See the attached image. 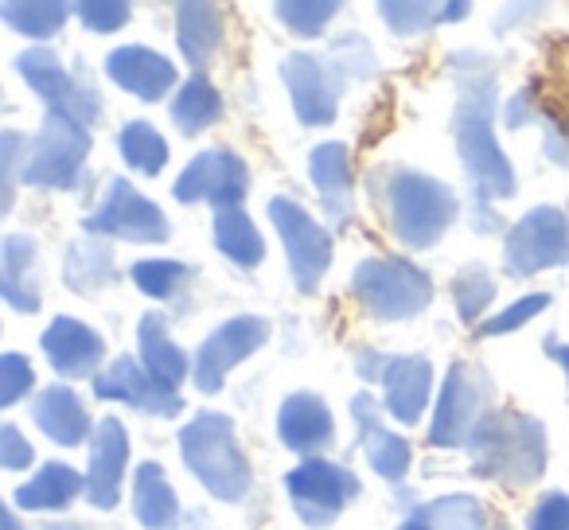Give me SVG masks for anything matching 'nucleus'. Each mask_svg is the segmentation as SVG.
Segmentation results:
<instances>
[{
    "label": "nucleus",
    "mask_w": 569,
    "mask_h": 530,
    "mask_svg": "<svg viewBox=\"0 0 569 530\" xmlns=\"http://www.w3.org/2000/svg\"><path fill=\"white\" fill-rule=\"evenodd\" d=\"M351 413H356V421H359V437H363L367 460H371L375 472H379L382 480H402L406 468H410V444H406V437L390 433V429L382 426L379 410H375V402L367 394H359L356 402H351Z\"/></svg>",
    "instance_id": "obj_22"
},
{
    "label": "nucleus",
    "mask_w": 569,
    "mask_h": 530,
    "mask_svg": "<svg viewBox=\"0 0 569 530\" xmlns=\"http://www.w3.org/2000/svg\"><path fill=\"white\" fill-rule=\"evenodd\" d=\"M284 488L293 499L297 514H301L309 527H328L336 522V514L359 496V480L348 468L332 464V460H305L301 468L284 476Z\"/></svg>",
    "instance_id": "obj_10"
},
{
    "label": "nucleus",
    "mask_w": 569,
    "mask_h": 530,
    "mask_svg": "<svg viewBox=\"0 0 569 530\" xmlns=\"http://www.w3.org/2000/svg\"><path fill=\"white\" fill-rule=\"evenodd\" d=\"M0 527H4V530H20L17 519H12V511H0Z\"/></svg>",
    "instance_id": "obj_50"
},
{
    "label": "nucleus",
    "mask_w": 569,
    "mask_h": 530,
    "mask_svg": "<svg viewBox=\"0 0 569 530\" xmlns=\"http://www.w3.org/2000/svg\"><path fill=\"white\" fill-rule=\"evenodd\" d=\"M126 460H129L126 426H121L118 418H102L94 426V441H90V472H87V499L98 507V511L118 507Z\"/></svg>",
    "instance_id": "obj_17"
},
{
    "label": "nucleus",
    "mask_w": 569,
    "mask_h": 530,
    "mask_svg": "<svg viewBox=\"0 0 569 530\" xmlns=\"http://www.w3.org/2000/svg\"><path fill=\"white\" fill-rule=\"evenodd\" d=\"M569 261V219L558 207H535L511 227L503 246V266L511 278L553 270Z\"/></svg>",
    "instance_id": "obj_7"
},
{
    "label": "nucleus",
    "mask_w": 569,
    "mask_h": 530,
    "mask_svg": "<svg viewBox=\"0 0 569 530\" xmlns=\"http://www.w3.org/2000/svg\"><path fill=\"white\" fill-rule=\"evenodd\" d=\"M106 71L118 87H126L129 94L144 98V102H157L172 90L176 82V67L172 59H164L160 51H149L141 43H129V48L110 51L106 59Z\"/></svg>",
    "instance_id": "obj_19"
},
{
    "label": "nucleus",
    "mask_w": 569,
    "mask_h": 530,
    "mask_svg": "<svg viewBox=\"0 0 569 530\" xmlns=\"http://www.w3.org/2000/svg\"><path fill=\"white\" fill-rule=\"evenodd\" d=\"M17 71L24 74L28 87H32L36 94L51 106V110L71 113V118L82 121V126L98 121V110H102V98H98V90L94 87H79V82L71 79V71L59 63V56L51 48H28L24 56L17 59Z\"/></svg>",
    "instance_id": "obj_13"
},
{
    "label": "nucleus",
    "mask_w": 569,
    "mask_h": 530,
    "mask_svg": "<svg viewBox=\"0 0 569 530\" xmlns=\"http://www.w3.org/2000/svg\"><path fill=\"white\" fill-rule=\"evenodd\" d=\"M480 406H483V379L476 367L452 363L437 394V413L429 426V444L437 449H457L468 444L472 429L480 426Z\"/></svg>",
    "instance_id": "obj_12"
},
{
    "label": "nucleus",
    "mask_w": 569,
    "mask_h": 530,
    "mask_svg": "<svg viewBox=\"0 0 569 530\" xmlns=\"http://www.w3.org/2000/svg\"><path fill=\"white\" fill-rule=\"evenodd\" d=\"M32 418H36V426H40L56 444H63V449L82 444L90 433L87 406L79 402V394H74L71 387H48L43 390V394L32 402Z\"/></svg>",
    "instance_id": "obj_24"
},
{
    "label": "nucleus",
    "mask_w": 569,
    "mask_h": 530,
    "mask_svg": "<svg viewBox=\"0 0 569 530\" xmlns=\"http://www.w3.org/2000/svg\"><path fill=\"white\" fill-rule=\"evenodd\" d=\"M0 293L17 312L40 309V289H36V242L24 234H9L0 246Z\"/></svg>",
    "instance_id": "obj_25"
},
{
    "label": "nucleus",
    "mask_w": 569,
    "mask_h": 530,
    "mask_svg": "<svg viewBox=\"0 0 569 530\" xmlns=\"http://www.w3.org/2000/svg\"><path fill=\"white\" fill-rule=\"evenodd\" d=\"M82 488L87 483L71 464H43L32 480L17 488V507H24V511H63L79 499Z\"/></svg>",
    "instance_id": "obj_28"
},
{
    "label": "nucleus",
    "mask_w": 569,
    "mask_h": 530,
    "mask_svg": "<svg viewBox=\"0 0 569 530\" xmlns=\"http://www.w3.org/2000/svg\"><path fill=\"white\" fill-rule=\"evenodd\" d=\"M17 157H20V133L0 137V176H4V196H0V211L12 207V191H17Z\"/></svg>",
    "instance_id": "obj_45"
},
{
    "label": "nucleus",
    "mask_w": 569,
    "mask_h": 530,
    "mask_svg": "<svg viewBox=\"0 0 569 530\" xmlns=\"http://www.w3.org/2000/svg\"><path fill=\"white\" fill-rule=\"evenodd\" d=\"M527 530H569V496L550 491V496L538 499V507L530 511Z\"/></svg>",
    "instance_id": "obj_44"
},
{
    "label": "nucleus",
    "mask_w": 569,
    "mask_h": 530,
    "mask_svg": "<svg viewBox=\"0 0 569 530\" xmlns=\"http://www.w3.org/2000/svg\"><path fill=\"white\" fill-rule=\"evenodd\" d=\"M281 79L293 98V110L301 126H332L336 106H340V90L328 67L312 56H289L281 63Z\"/></svg>",
    "instance_id": "obj_16"
},
{
    "label": "nucleus",
    "mask_w": 569,
    "mask_h": 530,
    "mask_svg": "<svg viewBox=\"0 0 569 530\" xmlns=\"http://www.w3.org/2000/svg\"><path fill=\"white\" fill-rule=\"evenodd\" d=\"M118 149H121V157H126V164L137 168V172H144V176H157L160 168L168 164L164 137H160L152 126H144V121H129V126L121 129Z\"/></svg>",
    "instance_id": "obj_34"
},
{
    "label": "nucleus",
    "mask_w": 569,
    "mask_h": 530,
    "mask_svg": "<svg viewBox=\"0 0 569 530\" xmlns=\"http://www.w3.org/2000/svg\"><path fill=\"white\" fill-rule=\"evenodd\" d=\"M546 304H550V293H530V297H519V301L511 304V309H503L499 317H491L488 324H483L480 336H507L515 332V328H522L530 317H538V312H546Z\"/></svg>",
    "instance_id": "obj_41"
},
{
    "label": "nucleus",
    "mask_w": 569,
    "mask_h": 530,
    "mask_svg": "<svg viewBox=\"0 0 569 530\" xmlns=\"http://www.w3.org/2000/svg\"><path fill=\"white\" fill-rule=\"evenodd\" d=\"M67 4H56V0H4L0 4V20L20 36H32V40H48L63 28L67 20Z\"/></svg>",
    "instance_id": "obj_33"
},
{
    "label": "nucleus",
    "mask_w": 569,
    "mask_h": 530,
    "mask_svg": "<svg viewBox=\"0 0 569 530\" xmlns=\"http://www.w3.org/2000/svg\"><path fill=\"white\" fill-rule=\"evenodd\" d=\"M277 433L293 452L317 460V452L332 441V413L317 394H289L277 413Z\"/></svg>",
    "instance_id": "obj_20"
},
{
    "label": "nucleus",
    "mask_w": 569,
    "mask_h": 530,
    "mask_svg": "<svg viewBox=\"0 0 569 530\" xmlns=\"http://www.w3.org/2000/svg\"><path fill=\"white\" fill-rule=\"evenodd\" d=\"M63 278L74 293H98L106 289L118 270H113V250L98 238H82L67 250V266H63Z\"/></svg>",
    "instance_id": "obj_30"
},
{
    "label": "nucleus",
    "mask_w": 569,
    "mask_h": 530,
    "mask_svg": "<svg viewBox=\"0 0 569 530\" xmlns=\"http://www.w3.org/2000/svg\"><path fill=\"white\" fill-rule=\"evenodd\" d=\"M277 20H281L289 32L297 36H320L328 28V20L340 12V4H332V0H281L277 4Z\"/></svg>",
    "instance_id": "obj_37"
},
{
    "label": "nucleus",
    "mask_w": 569,
    "mask_h": 530,
    "mask_svg": "<svg viewBox=\"0 0 569 530\" xmlns=\"http://www.w3.org/2000/svg\"><path fill=\"white\" fill-rule=\"evenodd\" d=\"M457 199L441 180L421 172H395L387 180V219L390 230L410 250H429L449 230Z\"/></svg>",
    "instance_id": "obj_4"
},
{
    "label": "nucleus",
    "mask_w": 569,
    "mask_h": 530,
    "mask_svg": "<svg viewBox=\"0 0 569 530\" xmlns=\"http://www.w3.org/2000/svg\"><path fill=\"white\" fill-rule=\"evenodd\" d=\"M87 152H90L87 126L74 121L71 113L51 110L48 118H43L40 133H36L32 152H28L20 176H24V183H32V188H74Z\"/></svg>",
    "instance_id": "obj_6"
},
{
    "label": "nucleus",
    "mask_w": 569,
    "mask_h": 530,
    "mask_svg": "<svg viewBox=\"0 0 569 530\" xmlns=\"http://www.w3.org/2000/svg\"><path fill=\"white\" fill-rule=\"evenodd\" d=\"M398 530H429V522L421 519V514H413V519H406V522H402V527H398Z\"/></svg>",
    "instance_id": "obj_49"
},
{
    "label": "nucleus",
    "mask_w": 569,
    "mask_h": 530,
    "mask_svg": "<svg viewBox=\"0 0 569 530\" xmlns=\"http://www.w3.org/2000/svg\"><path fill=\"white\" fill-rule=\"evenodd\" d=\"M74 12H79L82 24H87L90 32H102V36L118 32V28L129 24V17H133V9L121 4V0H79Z\"/></svg>",
    "instance_id": "obj_40"
},
{
    "label": "nucleus",
    "mask_w": 569,
    "mask_h": 530,
    "mask_svg": "<svg viewBox=\"0 0 569 530\" xmlns=\"http://www.w3.org/2000/svg\"><path fill=\"white\" fill-rule=\"evenodd\" d=\"M214 246H219L234 266H246V270L266 258V242H261L258 227H253L242 207L214 211Z\"/></svg>",
    "instance_id": "obj_31"
},
{
    "label": "nucleus",
    "mask_w": 569,
    "mask_h": 530,
    "mask_svg": "<svg viewBox=\"0 0 569 530\" xmlns=\"http://www.w3.org/2000/svg\"><path fill=\"white\" fill-rule=\"evenodd\" d=\"M32 457H36L32 444H28L24 437H20V429H17V426H4V429H0V464L17 472V468H28V464H32Z\"/></svg>",
    "instance_id": "obj_46"
},
{
    "label": "nucleus",
    "mask_w": 569,
    "mask_h": 530,
    "mask_svg": "<svg viewBox=\"0 0 569 530\" xmlns=\"http://www.w3.org/2000/svg\"><path fill=\"white\" fill-rule=\"evenodd\" d=\"M269 219H273L277 234L284 242V253H289V270H293L297 289L301 293H317L328 261H332V238H328V230L305 207H297L293 199H281V196L269 203Z\"/></svg>",
    "instance_id": "obj_8"
},
{
    "label": "nucleus",
    "mask_w": 569,
    "mask_h": 530,
    "mask_svg": "<svg viewBox=\"0 0 569 530\" xmlns=\"http://www.w3.org/2000/svg\"><path fill=\"white\" fill-rule=\"evenodd\" d=\"M219 118H222L219 90H214L203 74H191V79L180 87V94H176V102H172L176 129H180L183 137H196V133H203L207 126H214Z\"/></svg>",
    "instance_id": "obj_32"
},
{
    "label": "nucleus",
    "mask_w": 569,
    "mask_h": 530,
    "mask_svg": "<svg viewBox=\"0 0 569 530\" xmlns=\"http://www.w3.org/2000/svg\"><path fill=\"white\" fill-rule=\"evenodd\" d=\"M98 398H113V402H126L141 413H157V418H176L180 413V394H176L168 382H160L149 367H141L137 359L121 356L106 367L94 379Z\"/></svg>",
    "instance_id": "obj_15"
},
{
    "label": "nucleus",
    "mask_w": 569,
    "mask_h": 530,
    "mask_svg": "<svg viewBox=\"0 0 569 530\" xmlns=\"http://www.w3.org/2000/svg\"><path fill=\"white\" fill-rule=\"evenodd\" d=\"M351 289L375 320H410L433 301V281L406 258H367L351 278Z\"/></svg>",
    "instance_id": "obj_5"
},
{
    "label": "nucleus",
    "mask_w": 569,
    "mask_h": 530,
    "mask_svg": "<svg viewBox=\"0 0 569 530\" xmlns=\"http://www.w3.org/2000/svg\"><path fill=\"white\" fill-rule=\"evenodd\" d=\"M176 199L180 203H199V199H211L219 211L227 207H238L250 191V176H246V164L234 157V152H199L188 168L176 180Z\"/></svg>",
    "instance_id": "obj_14"
},
{
    "label": "nucleus",
    "mask_w": 569,
    "mask_h": 530,
    "mask_svg": "<svg viewBox=\"0 0 569 530\" xmlns=\"http://www.w3.org/2000/svg\"><path fill=\"white\" fill-rule=\"evenodd\" d=\"M468 457H472L476 472L488 480H499L507 488H527L546 468L542 421L519 410L483 413L480 426L468 437Z\"/></svg>",
    "instance_id": "obj_2"
},
{
    "label": "nucleus",
    "mask_w": 569,
    "mask_h": 530,
    "mask_svg": "<svg viewBox=\"0 0 569 530\" xmlns=\"http://www.w3.org/2000/svg\"><path fill=\"white\" fill-rule=\"evenodd\" d=\"M82 227L94 238L110 234V238H129V242H164L172 234L164 211L152 199H144L129 180H113L106 199L98 203V211L87 214Z\"/></svg>",
    "instance_id": "obj_9"
},
{
    "label": "nucleus",
    "mask_w": 569,
    "mask_h": 530,
    "mask_svg": "<svg viewBox=\"0 0 569 530\" xmlns=\"http://www.w3.org/2000/svg\"><path fill=\"white\" fill-rule=\"evenodd\" d=\"M188 278H191V270L180 266V261H137L133 266V281L141 286V293L157 297V301L176 297Z\"/></svg>",
    "instance_id": "obj_38"
},
{
    "label": "nucleus",
    "mask_w": 569,
    "mask_h": 530,
    "mask_svg": "<svg viewBox=\"0 0 569 530\" xmlns=\"http://www.w3.org/2000/svg\"><path fill=\"white\" fill-rule=\"evenodd\" d=\"M32 382L36 374L24 363V356H0V406L20 402V394H28Z\"/></svg>",
    "instance_id": "obj_42"
},
{
    "label": "nucleus",
    "mask_w": 569,
    "mask_h": 530,
    "mask_svg": "<svg viewBox=\"0 0 569 530\" xmlns=\"http://www.w3.org/2000/svg\"><path fill=\"white\" fill-rule=\"evenodd\" d=\"M418 514L429 522V530H483L488 527V511H483L480 499H472V496L433 499V503L421 507Z\"/></svg>",
    "instance_id": "obj_35"
},
{
    "label": "nucleus",
    "mask_w": 569,
    "mask_h": 530,
    "mask_svg": "<svg viewBox=\"0 0 569 530\" xmlns=\"http://www.w3.org/2000/svg\"><path fill=\"white\" fill-rule=\"evenodd\" d=\"M309 172L317 183L320 199H325L328 214H332L336 227H348L351 222V157L343 141H325L312 149L309 157Z\"/></svg>",
    "instance_id": "obj_21"
},
{
    "label": "nucleus",
    "mask_w": 569,
    "mask_h": 530,
    "mask_svg": "<svg viewBox=\"0 0 569 530\" xmlns=\"http://www.w3.org/2000/svg\"><path fill=\"white\" fill-rule=\"evenodd\" d=\"M137 336H141V363L149 367L160 382H168L172 390L180 387V382L188 379V356L172 343L164 317H157V312L141 317V332Z\"/></svg>",
    "instance_id": "obj_29"
},
{
    "label": "nucleus",
    "mask_w": 569,
    "mask_h": 530,
    "mask_svg": "<svg viewBox=\"0 0 569 530\" xmlns=\"http://www.w3.org/2000/svg\"><path fill=\"white\" fill-rule=\"evenodd\" d=\"M43 351H48L51 367H56L63 379H87L98 371L106 356V343L98 332H90L82 320L59 317L51 320V328L43 332Z\"/></svg>",
    "instance_id": "obj_18"
},
{
    "label": "nucleus",
    "mask_w": 569,
    "mask_h": 530,
    "mask_svg": "<svg viewBox=\"0 0 569 530\" xmlns=\"http://www.w3.org/2000/svg\"><path fill=\"white\" fill-rule=\"evenodd\" d=\"M133 514L144 530H176L180 527V503L160 464H141L133 476Z\"/></svg>",
    "instance_id": "obj_26"
},
{
    "label": "nucleus",
    "mask_w": 569,
    "mask_h": 530,
    "mask_svg": "<svg viewBox=\"0 0 569 530\" xmlns=\"http://www.w3.org/2000/svg\"><path fill=\"white\" fill-rule=\"evenodd\" d=\"M269 340V324L261 317H234L227 324H219L203 340V348L196 351V363H191V379L203 394L222 390L227 374L242 363L246 356L261 348Z\"/></svg>",
    "instance_id": "obj_11"
},
{
    "label": "nucleus",
    "mask_w": 569,
    "mask_h": 530,
    "mask_svg": "<svg viewBox=\"0 0 569 530\" xmlns=\"http://www.w3.org/2000/svg\"><path fill=\"white\" fill-rule=\"evenodd\" d=\"M472 12V4H441V20H460Z\"/></svg>",
    "instance_id": "obj_48"
},
{
    "label": "nucleus",
    "mask_w": 569,
    "mask_h": 530,
    "mask_svg": "<svg viewBox=\"0 0 569 530\" xmlns=\"http://www.w3.org/2000/svg\"><path fill=\"white\" fill-rule=\"evenodd\" d=\"M452 74H457V152L465 164L468 180H472V219L476 230L488 234L496 230L491 219V203L507 199L515 191V172L511 160L499 152L491 121H496V71L488 59H480L476 51L452 56Z\"/></svg>",
    "instance_id": "obj_1"
},
{
    "label": "nucleus",
    "mask_w": 569,
    "mask_h": 530,
    "mask_svg": "<svg viewBox=\"0 0 569 530\" xmlns=\"http://www.w3.org/2000/svg\"><path fill=\"white\" fill-rule=\"evenodd\" d=\"M546 351H550V359H558L561 371L569 374V343H558V340H546Z\"/></svg>",
    "instance_id": "obj_47"
},
{
    "label": "nucleus",
    "mask_w": 569,
    "mask_h": 530,
    "mask_svg": "<svg viewBox=\"0 0 569 530\" xmlns=\"http://www.w3.org/2000/svg\"><path fill=\"white\" fill-rule=\"evenodd\" d=\"M176 20H180L176 36H180L183 59H188L196 71H207V63H211L214 51H219V43H222L219 9H214V4H199V0H191V4H180V9H176Z\"/></svg>",
    "instance_id": "obj_27"
},
{
    "label": "nucleus",
    "mask_w": 569,
    "mask_h": 530,
    "mask_svg": "<svg viewBox=\"0 0 569 530\" xmlns=\"http://www.w3.org/2000/svg\"><path fill=\"white\" fill-rule=\"evenodd\" d=\"M180 452L188 472L222 503H238L250 491V464L234 441V426L222 413H196L180 429Z\"/></svg>",
    "instance_id": "obj_3"
},
{
    "label": "nucleus",
    "mask_w": 569,
    "mask_h": 530,
    "mask_svg": "<svg viewBox=\"0 0 569 530\" xmlns=\"http://www.w3.org/2000/svg\"><path fill=\"white\" fill-rule=\"evenodd\" d=\"M452 301H457V312L465 324H476V320L488 312V304L496 301V281L483 266H465L452 281Z\"/></svg>",
    "instance_id": "obj_36"
},
{
    "label": "nucleus",
    "mask_w": 569,
    "mask_h": 530,
    "mask_svg": "<svg viewBox=\"0 0 569 530\" xmlns=\"http://www.w3.org/2000/svg\"><path fill=\"white\" fill-rule=\"evenodd\" d=\"M43 530H82V527H74V522H56V527H43Z\"/></svg>",
    "instance_id": "obj_51"
},
{
    "label": "nucleus",
    "mask_w": 569,
    "mask_h": 530,
    "mask_svg": "<svg viewBox=\"0 0 569 530\" xmlns=\"http://www.w3.org/2000/svg\"><path fill=\"white\" fill-rule=\"evenodd\" d=\"M429 382H433V367L421 356L390 359L387 374H382V390H387V406L402 426H413L429 402Z\"/></svg>",
    "instance_id": "obj_23"
},
{
    "label": "nucleus",
    "mask_w": 569,
    "mask_h": 530,
    "mask_svg": "<svg viewBox=\"0 0 569 530\" xmlns=\"http://www.w3.org/2000/svg\"><path fill=\"white\" fill-rule=\"evenodd\" d=\"M379 12H382V20L390 24V32H398V36H418V32H426V28H433L437 20H441V9L437 4H398V0H382L379 4Z\"/></svg>",
    "instance_id": "obj_39"
},
{
    "label": "nucleus",
    "mask_w": 569,
    "mask_h": 530,
    "mask_svg": "<svg viewBox=\"0 0 569 530\" xmlns=\"http://www.w3.org/2000/svg\"><path fill=\"white\" fill-rule=\"evenodd\" d=\"M332 51H336V63H340L343 74H351V79H363V74L375 71V56L367 51V43L359 40V36H343V40H336Z\"/></svg>",
    "instance_id": "obj_43"
}]
</instances>
